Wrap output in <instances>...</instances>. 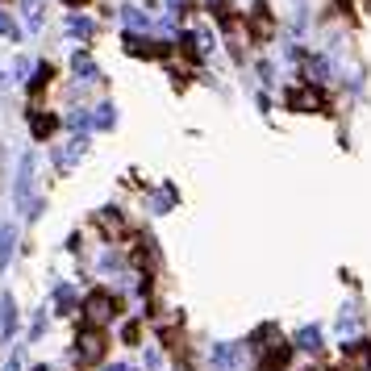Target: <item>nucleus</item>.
Returning a JSON list of instances; mask_svg holds the SVG:
<instances>
[{
	"mask_svg": "<svg viewBox=\"0 0 371 371\" xmlns=\"http://www.w3.org/2000/svg\"><path fill=\"white\" fill-rule=\"evenodd\" d=\"M34 188H38V154L25 150L21 163H17V180H13V204H17L21 217H38V208H42Z\"/></svg>",
	"mask_w": 371,
	"mask_h": 371,
	"instance_id": "obj_1",
	"label": "nucleus"
},
{
	"mask_svg": "<svg viewBox=\"0 0 371 371\" xmlns=\"http://www.w3.org/2000/svg\"><path fill=\"white\" fill-rule=\"evenodd\" d=\"M238 359H242V346H234V342H222V346H213V367L230 371V367H238Z\"/></svg>",
	"mask_w": 371,
	"mask_h": 371,
	"instance_id": "obj_2",
	"label": "nucleus"
},
{
	"mask_svg": "<svg viewBox=\"0 0 371 371\" xmlns=\"http://www.w3.org/2000/svg\"><path fill=\"white\" fill-rule=\"evenodd\" d=\"M100 346H104V342H100V334H96V330H88V334L80 338V363H96V359H100Z\"/></svg>",
	"mask_w": 371,
	"mask_h": 371,
	"instance_id": "obj_3",
	"label": "nucleus"
},
{
	"mask_svg": "<svg viewBox=\"0 0 371 371\" xmlns=\"http://www.w3.org/2000/svg\"><path fill=\"white\" fill-rule=\"evenodd\" d=\"M104 317H109V296L92 292V296H88V322H104Z\"/></svg>",
	"mask_w": 371,
	"mask_h": 371,
	"instance_id": "obj_4",
	"label": "nucleus"
},
{
	"mask_svg": "<svg viewBox=\"0 0 371 371\" xmlns=\"http://www.w3.org/2000/svg\"><path fill=\"white\" fill-rule=\"evenodd\" d=\"M21 9H25V29L38 34L42 29V0H21Z\"/></svg>",
	"mask_w": 371,
	"mask_h": 371,
	"instance_id": "obj_5",
	"label": "nucleus"
},
{
	"mask_svg": "<svg viewBox=\"0 0 371 371\" xmlns=\"http://www.w3.org/2000/svg\"><path fill=\"white\" fill-rule=\"evenodd\" d=\"M0 313H5V330H0V334H13V326H17V309H13V296H0Z\"/></svg>",
	"mask_w": 371,
	"mask_h": 371,
	"instance_id": "obj_6",
	"label": "nucleus"
},
{
	"mask_svg": "<svg viewBox=\"0 0 371 371\" xmlns=\"http://www.w3.org/2000/svg\"><path fill=\"white\" fill-rule=\"evenodd\" d=\"M13 246H17V234L5 230V238H0V272L9 267V259H13Z\"/></svg>",
	"mask_w": 371,
	"mask_h": 371,
	"instance_id": "obj_7",
	"label": "nucleus"
},
{
	"mask_svg": "<svg viewBox=\"0 0 371 371\" xmlns=\"http://www.w3.org/2000/svg\"><path fill=\"white\" fill-rule=\"evenodd\" d=\"M84 154V142H67V150H59V167L67 171V167H75V158Z\"/></svg>",
	"mask_w": 371,
	"mask_h": 371,
	"instance_id": "obj_8",
	"label": "nucleus"
},
{
	"mask_svg": "<svg viewBox=\"0 0 371 371\" xmlns=\"http://www.w3.org/2000/svg\"><path fill=\"white\" fill-rule=\"evenodd\" d=\"M296 346H300V350H317V346H322V334H317L313 326H304V330L296 334Z\"/></svg>",
	"mask_w": 371,
	"mask_h": 371,
	"instance_id": "obj_9",
	"label": "nucleus"
},
{
	"mask_svg": "<svg viewBox=\"0 0 371 371\" xmlns=\"http://www.w3.org/2000/svg\"><path fill=\"white\" fill-rule=\"evenodd\" d=\"M75 75H88V80H100V71H96V63H92L88 55H75Z\"/></svg>",
	"mask_w": 371,
	"mask_h": 371,
	"instance_id": "obj_10",
	"label": "nucleus"
},
{
	"mask_svg": "<svg viewBox=\"0 0 371 371\" xmlns=\"http://www.w3.org/2000/svg\"><path fill=\"white\" fill-rule=\"evenodd\" d=\"M326 71H330V67H326V59H309V80H313V84H322V80H326Z\"/></svg>",
	"mask_w": 371,
	"mask_h": 371,
	"instance_id": "obj_11",
	"label": "nucleus"
},
{
	"mask_svg": "<svg viewBox=\"0 0 371 371\" xmlns=\"http://www.w3.org/2000/svg\"><path fill=\"white\" fill-rule=\"evenodd\" d=\"M0 34H5V38H17V34H21V29H17V25H13V21H9V17H5V13H0Z\"/></svg>",
	"mask_w": 371,
	"mask_h": 371,
	"instance_id": "obj_12",
	"label": "nucleus"
},
{
	"mask_svg": "<svg viewBox=\"0 0 371 371\" xmlns=\"http://www.w3.org/2000/svg\"><path fill=\"white\" fill-rule=\"evenodd\" d=\"M96 125H113V104H104V109H100V117H96Z\"/></svg>",
	"mask_w": 371,
	"mask_h": 371,
	"instance_id": "obj_13",
	"label": "nucleus"
},
{
	"mask_svg": "<svg viewBox=\"0 0 371 371\" xmlns=\"http://www.w3.org/2000/svg\"><path fill=\"white\" fill-rule=\"evenodd\" d=\"M50 125H55L50 117H46V121H42V117H34V134H38V138H42V134H50Z\"/></svg>",
	"mask_w": 371,
	"mask_h": 371,
	"instance_id": "obj_14",
	"label": "nucleus"
},
{
	"mask_svg": "<svg viewBox=\"0 0 371 371\" xmlns=\"http://www.w3.org/2000/svg\"><path fill=\"white\" fill-rule=\"evenodd\" d=\"M125 21H130V25H146V17H142L138 9H125Z\"/></svg>",
	"mask_w": 371,
	"mask_h": 371,
	"instance_id": "obj_15",
	"label": "nucleus"
},
{
	"mask_svg": "<svg viewBox=\"0 0 371 371\" xmlns=\"http://www.w3.org/2000/svg\"><path fill=\"white\" fill-rule=\"evenodd\" d=\"M71 29H75V34H84V38H88V34H92V25H88V21H80V17H75V21H71Z\"/></svg>",
	"mask_w": 371,
	"mask_h": 371,
	"instance_id": "obj_16",
	"label": "nucleus"
},
{
	"mask_svg": "<svg viewBox=\"0 0 371 371\" xmlns=\"http://www.w3.org/2000/svg\"><path fill=\"white\" fill-rule=\"evenodd\" d=\"M109 371H125V367H121V363H117V367H109Z\"/></svg>",
	"mask_w": 371,
	"mask_h": 371,
	"instance_id": "obj_17",
	"label": "nucleus"
},
{
	"mask_svg": "<svg viewBox=\"0 0 371 371\" xmlns=\"http://www.w3.org/2000/svg\"><path fill=\"white\" fill-rule=\"evenodd\" d=\"M0 238H5V226H0Z\"/></svg>",
	"mask_w": 371,
	"mask_h": 371,
	"instance_id": "obj_18",
	"label": "nucleus"
}]
</instances>
